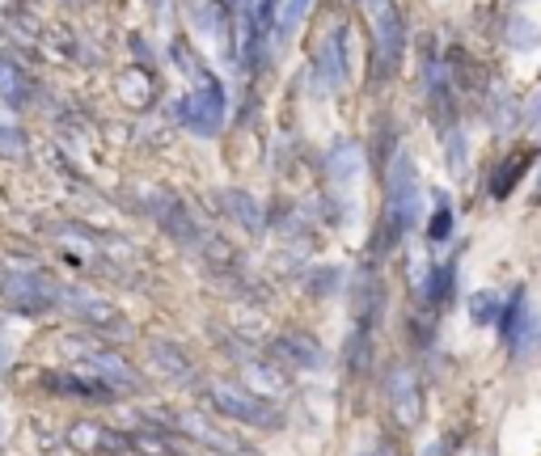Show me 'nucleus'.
Wrapping results in <instances>:
<instances>
[{
    "mask_svg": "<svg viewBox=\"0 0 541 456\" xmlns=\"http://www.w3.org/2000/svg\"><path fill=\"white\" fill-rule=\"evenodd\" d=\"M224 5H229V9H237V0H224Z\"/></svg>",
    "mask_w": 541,
    "mask_h": 456,
    "instance_id": "19",
    "label": "nucleus"
},
{
    "mask_svg": "<svg viewBox=\"0 0 541 456\" xmlns=\"http://www.w3.org/2000/svg\"><path fill=\"white\" fill-rule=\"evenodd\" d=\"M330 173H334V182H339V186H356L359 182V149H351V144L334 149Z\"/></svg>",
    "mask_w": 541,
    "mask_h": 456,
    "instance_id": "8",
    "label": "nucleus"
},
{
    "mask_svg": "<svg viewBox=\"0 0 541 456\" xmlns=\"http://www.w3.org/2000/svg\"><path fill=\"white\" fill-rule=\"evenodd\" d=\"M246 376L254 381V389H259V393H275V389H280V376H275V372H267V368H259V364H254V368H246Z\"/></svg>",
    "mask_w": 541,
    "mask_h": 456,
    "instance_id": "15",
    "label": "nucleus"
},
{
    "mask_svg": "<svg viewBox=\"0 0 541 456\" xmlns=\"http://www.w3.org/2000/svg\"><path fill=\"white\" fill-rule=\"evenodd\" d=\"M76 448H93V444H102V432L98 427H73V435H68Z\"/></svg>",
    "mask_w": 541,
    "mask_h": 456,
    "instance_id": "16",
    "label": "nucleus"
},
{
    "mask_svg": "<svg viewBox=\"0 0 541 456\" xmlns=\"http://www.w3.org/2000/svg\"><path fill=\"white\" fill-rule=\"evenodd\" d=\"M211 402H216V406H221V414H229V419L254 422V427H267V422H275V414L262 406L259 397L246 393V389H237V384H211Z\"/></svg>",
    "mask_w": 541,
    "mask_h": 456,
    "instance_id": "2",
    "label": "nucleus"
},
{
    "mask_svg": "<svg viewBox=\"0 0 541 456\" xmlns=\"http://www.w3.org/2000/svg\"><path fill=\"white\" fill-rule=\"evenodd\" d=\"M0 93H17V81H13V68H5V63H0Z\"/></svg>",
    "mask_w": 541,
    "mask_h": 456,
    "instance_id": "18",
    "label": "nucleus"
},
{
    "mask_svg": "<svg viewBox=\"0 0 541 456\" xmlns=\"http://www.w3.org/2000/svg\"><path fill=\"white\" fill-rule=\"evenodd\" d=\"M93 368H98L102 376H111V381H123V384H132V381H135L132 368H127L123 359H114V355H98V359H93Z\"/></svg>",
    "mask_w": 541,
    "mask_h": 456,
    "instance_id": "13",
    "label": "nucleus"
},
{
    "mask_svg": "<svg viewBox=\"0 0 541 456\" xmlns=\"http://www.w3.org/2000/svg\"><path fill=\"white\" fill-rule=\"evenodd\" d=\"M309 5H313V0H283V13H280V30H283V34H292L296 25H300V17L309 13Z\"/></svg>",
    "mask_w": 541,
    "mask_h": 456,
    "instance_id": "14",
    "label": "nucleus"
},
{
    "mask_svg": "<svg viewBox=\"0 0 541 456\" xmlns=\"http://www.w3.org/2000/svg\"><path fill=\"white\" fill-rule=\"evenodd\" d=\"M339 43H343V34L339 38H330V43H326V47H321V55H318V68H321V76H326V85H343V47H339Z\"/></svg>",
    "mask_w": 541,
    "mask_h": 456,
    "instance_id": "9",
    "label": "nucleus"
},
{
    "mask_svg": "<svg viewBox=\"0 0 541 456\" xmlns=\"http://www.w3.org/2000/svg\"><path fill=\"white\" fill-rule=\"evenodd\" d=\"M0 292H5V300H9L13 308H22V313H38V308L47 305V287L38 284V279H30V275H9L5 284H0Z\"/></svg>",
    "mask_w": 541,
    "mask_h": 456,
    "instance_id": "3",
    "label": "nucleus"
},
{
    "mask_svg": "<svg viewBox=\"0 0 541 456\" xmlns=\"http://www.w3.org/2000/svg\"><path fill=\"white\" fill-rule=\"evenodd\" d=\"M178 114H182V123L191 127V131H199V136H216L221 123H224V93H221V85H216L211 76H203V85H199L191 98H182Z\"/></svg>",
    "mask_w": 541,
    "mask_h": 456,
    "instance_id": "1",
    "label": "nucleus"
},
{
    "mask_svg": "<svg viewBox=\"0 0 541 456\" xmlns=\"http://www.w3.org/2000/svg\"><path fill=\"white\" fill-rule=\"evenodd\" d=\"M469 313H474V321H478V325H491V321L499 317L504 308H499V296H495V292H478V296L469 300Z\"/></svg>",
    "mask_w": 541,
    "mask_h": 456,
    "instance_id": "10",
    "label": "nucleus"
},
{
    "mask_svg": "<svg viewBox=\"0 0 541 456\" xmlns=\"http://www.w3.org/2000/svg\"><path fill=\"white\" fill-rule=\"evenodd\" d=\"M448 233H453V208H448V199H440V203H436V211H431L428 237H431V241H444Z\"/></svg>",
    "mask_w": 541,
    "mask_h": 456,
    "instance_id": "12",
    "label": "nucleus"
},
{
    "mask_svg": "<svg viewBox=\"0 0 541 456\" xmlns=\"http://www.w3.org/2000/svg\"><path fill=\"white\" fill-rule=\"evenodd\" d=\"M389 397H394L398 422H406V427H410V422L418 419V384H415V376L398 368L394 372V384H389Z\"/></svg>",
    "mask_w": 541,
    "mask_h": 456,
    "instance_id": "6",
    "label": "nucleus"
},
{
    "mask_svg": "<svg viewBox=\"0 0 541 456\" xmlns=\"http://www.w3.org/2000/svg\"><path fill=\"white\" fill-rule=\"evenodd\" d=\"M448 284H453V267L436 271V279H431V300H444V296H448Z\"/></svg>",
    "mask_w": 541,
    "mask_h": 456,
    "instance_id": "17",
    "label": "nucleus"
},
{
    "mask_svg": "<svg viewBox=\"0 0 541 456\" xmlns=\"http://www.w3.org/2000/svg\"><path fill=\"white\" fill-rule=\"evenodd\" d=\"M499 321H504V338H507V343H525V334L533 330V317H529V305H525V292H516V296H512V305L499 313Z\"/></svg>",
    "mask_w": 541,
    "mask_h": 456,
    "instance_id": "7",
    "label": "nucleus"
},
{
    "mask_svg": "<svg viewBox=\"0 0 541 456\" xmlns=\"http://www.w3.org/2000/svg\"><path fill=\"white\" fill-rule=\"evenodd\" d=\"M377 47H381V60L394 63L398 47H402V22L389 0H377Z\"/></svg>",
    "mask_w": 541,
    "mask_h": 456,
    "instance_id": "5",
    "label": "nucleus"
},
{
    "mask_svg": "<svg viewBox=\"0 0 541 456\" xmlns=\"http://www.w3.org/2000/svg\"><path fill=\"white\" fill-rule=\"evenodd\" d=\"M64 305L73 308L76 317L93 321V325H111V321L119 317V313H114V305H111V300L93 296V292H81V287H73V292H64Z\"/></svg>",
    "mask_w": 541,
    "mask_h": 456,
    "instance_id": "4",
    "label": "nucleus"
},
{
    "mask_svg": "<svg viewBox=\"0 0 541 456\" xmlns=\"http://www.w3.org/2000/svg\"><path fill=\"white\" fill-rule=\"evenodd\" d=\"M152 364H157L161 372H170V376H186V372H191V364H186L173 346H152Z\"/></svg>",
    "mask_w": 541,
    "mask_h": 456,
    "instance_id": "11",
    "label": "nucleus"
}]
</instances>
